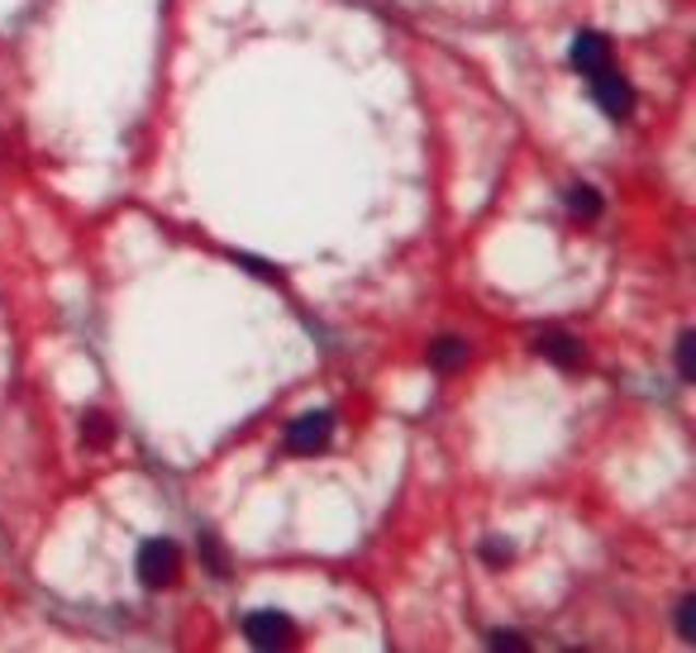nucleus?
Here are the masks:
<instances>
[{"instance_id": "1", "label": "nucleus", "mask_w": 696, "mask_h": 653, "mask_svg": "<svg viewBox=\"0 0 696 653\" xmlns=\"http://www.w3.org/2000/svg\"><path fill=\"white\" fill-rule=\"evenodd\" d=\"M334 439V415L330 411H306L296 415L292 425H286V453H296V459H315V453H325Z\"/></svg>"}, {"instance_id": "2", "label": "nucleus", "mask_w": 696, "mask_h": 653, "mask_svg": "<svg viewBox=\"0 0 696 653\" xmlns=\"http://www.w3.org/2000/svg\"><path fill=\"white\" fill-rule=\"evenodd\" d=\"M139 582L143 586H173L177 582V572H181V554H177V544L173 539H149V544H139Z\"/></svg>"}, {"instance_id": "14", "label": "nucleus", "mask_w": 696, "mask_h": 653, "mask_svg": "<svg viewBox=\"0 0 696 653\" xmlns=\"http://www.w3.org/2000/svg\"><path fill=\"white\" fill-rule=\"evenodd\" d=\"M487 644H492V649H530V639L516 634V630H492Z\"/></svg>"}, {"instance_id": "3", "label": "nucleus", "mask_w": 696, "mask_h": 653, "mask_svg": "<svg viewBox=\"0 0 696 653\" xmlns=\"http://www.w3.org/2000/svg\"><path fill=\"white\" fill-rule=\"evenodd\" d=\"M592 96H597V106L611 115V120H629L635 115V86L625 82L621 72H601V76H592Z\"/></svg>"}, {"instance_id": "10", "label": "nucleus", "mask_w": 696, "mask_h": 653, "mask_svg": "<svg viewBox=\"0 0 696 653\" xmlns=\"http://www.w3.org/2000/svg\"><path fill=\"white\" fill-rule=\"evenodd\" d=\"M673 358H677V377H682V382H696V334H692V330L677 334Z\"/></svg>"}, {"instance_id": "11", "label": "nucleus", "mask_w": 696, "mask_h": 653, "mask_svg": "<svg viewBox=\"0 0 696 653\" xmlns=\"http://www.w3.org/2000/svg\"><path fill=\"white\" fill-rule=\"evenodd\" d=\"M201 563L215 572V578H229V558H225V548H220L215 534H201Z\"/></svg>"}, {"instance_id": "13", "label": "nucleus", "mask_w": 696, "mask_h": 653, "mask_svg": "<svg viewBox=\"0 0 696 653\" xmlns=\"http://www.w3.org/2000/svg\"><path fill=\"white\" fill-rule=\"evenodd\" d=\"M510 558H516L510 539H487V544H482V563H487V568H506Z\"/></svg>"}, {"instance_id": "7", "label": "nucleus", "mask_w": 696, "mask_h": 653, "mask_svg": "<svg viewBox=\"0 0 696 653\" xmlns=\"http://www.w3.org/2000/svg\"><path fill=\"white\" fill-rule=\"evenodd\" d=\"M429 368L435 372H458L468 363V344L463 339H453V334H444V339H435V344H429Z\"/></svg>"}, {"instance_id": "5", "label": "nucleus", "mask_w": 696, "mask_h": 653, "mask_svg": "<svg viewBox=\"0 0 696 653\" xmlns=\"http://www.w3.org/2000/svg\"><path fill=\"white\" fill-rule=\"evenodd\" d=\"M568 62L582 76H601L611 68V44H606V34H577L573 38V48H568Z\"/></svg>"}, {"instance_id": "6", "label": "nucleus", "mask_w": 696, "mask_h": 653, "mask_svg": "<svg viewBox=\"0 0 696 653\" xmlns=\"http://www.w3.org/2000/svg\"><path fill=\"white\" fill-rule=\"evenodd\" d=\"M534 354L548 358L554 368H582V344H577L573 334H563V330H544L540 339H534Z\"/></svg>"}, {"instance_id": "9", "label": "nucleus", "mask_w": 696, "mask_h": 653, "mask_svg": "<svg viewBox=\"0 0 696 653\" xmlns=\"http://www.w3.org/2000/svg\"><path fill=\"white\" fill-rule=\"evenodd\" d=\"M82 439L91 443V449H105V443L115 439L110 415H105V411H86V415H82Z\"/></svg>"}, {"instance_id": "4", "label": "nucleus", "mask_w": 696, "mask_h": 653, "mask_svg": "<svg viewBox=\"0 0 696 653\" xmlns=\"http://www.w3.org/2000/svg\"><path fill=\"white\" fill-rule=\"evenodd\" d=\"M244 634H248V644H253V649H282V644H292V639H296L292 620H286L282 610H253V616L244 620Z\"/></svg>"}, {"instance_id": "12", "label": "nucleus", "mask_w": 696, "mask_h": 653, "mask_svg": "<svg viewBox=\"0 0 696 653\" xmlns=\"http://www.w3.org/2000/svg\"><path fill=\"white\" fill-rule=\"evenodd\" d=\"M677 634L687 639V644L696 639V596H692V592L677 601Z\"/></svg>"}, {"instance_id": "8", "label": "nucleus", "mask_w": 696, "mask_h": 653, "mask_svg": "<svg viewBox=\"0 0 696 653\" xmlns=\"http://www.w3.org/2000/svg\"><path fill=\"white\" fill-rule=\"evenodd\" d=\"M568 211L577 219H597L601 211H606V201H601L597 187H587V181H577V187H568Z\"/></svg>"}]
</instances>
